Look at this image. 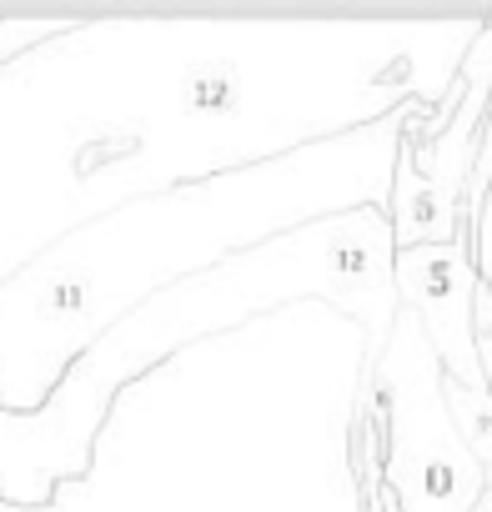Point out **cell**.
Returning a JSON list of instances; mask_svg holds the SVG:
<instances>
[{
	"label": "cell",
	"instance_id": "12",
	"mask_svg": "<svg viewBox=\"0 0 492 512\" xmlns=\"http://www.w3.org/2000/svg\"><path fill=\"white\" fill-rule=\"evenodd\" d=\"M487 487H492V467H487Z\"/></svg>",
	"mask_w": 492,
	"mask_h": 512
},
{
	"label": "cell",
	"instance_id": "6",
	"mask_svg": "<svg viewBox=\"0 0 492 512\" xmlns=\"http://www.w3.org/2000/svg\"><path fill=\"white\" fill-rule=\"evenodd\" d=\"M347 462H352V482H357V502L362 512H402V497L387 477V447H382V427L372 422L367 407L352 402V432H347Z\"/></svg>",
	"mask_w": 492,
	"mask_h": 512
},
{
	"label": "cell",
	"instance_id": "9",
	"mask_svg": "<svg viewBox=\"0 0 492 512\" xmlns=\"http://www.w3.org/2000/svg\"><path fill=\"white\" fill-rule=\"evenodd\" d=\"M472 256H477L482 287L492 292V191H487V201H482V211H477V221H472Z\"/></svg>",
	"mask_w": 492,
	"mask_h": 512
},
{
	"label": "cell",
	"instance_id": "11",
	"mask_svg": "<svg viewBox=\"0 0 492 512\" xmlns=\"http://www.w3.org/2000/svg\"><path fill=\"white\" fill-rule=\"evenodd\" d=\"M472 512H492V487H487V492H482V502H477V507H472Z\"/></svg>",
	"mask_w": 492,
	"mask_h": 512
},
{
	"label": "cell",
	"instance_id": "8",
	"mask_svg": "<svg viewBox=\"0 0 492 512\" xmlns=\"http://www.w3.org/2000/svg\"><path fill=\"white\" fill-rule=\"evenodd\" d=\"M66 31H76V26L71 21H0V66L56 41V36H66Z\"/></svg>",
	"mask_w": 492,
	"mask_h": 512
},
{
	"label": "cell",
	"instance_id": "10",
	"mask_svg": "<svg viewBox=\"0 0 492 512\" xmlns=\"http://www.w3.org/2000/svg\"><path fill=\"white\" fill-rule=\"evenodd\" d=\"M487 191H492V116H487V136H482V156H477V171H472V186H467V221H477V211H482V201H487Z\"/></svg>",
	"mask_w": 492,
	"mask_h": 512
},
{
	"label": "cell",
	"instance_id": "2",
	"mask_svg": "<svg viewBox=\"0 0 492 512\" xmlns=\"http://www.w3.org/2000/svg\"><path fill=\"white\" fill-rule=\"evenodd\" d=\"M352 146L357 141L327 136L272 161H241L231 171L171 186L161 196H131L41 246L21 272L0 282V407L41 412L96 337L141 307V277H151V292H161L181 277L211 272L241 246L327 216L302 196L307 186H342V151ZM382 166L397 161L357 171Z\"/></svg>",
	"mask_w": 492,
	"mask_h": 512
},
{
	"label": "cell",
	"instance_id": "3",
	"mask_svg": "<svg viewBox=\"0 0 492 512\" xmlns=\"http://www.w3.org/2000/svg\"><path fill=\"white\" fill-rule=\"evenodd\" d=\"M357 407L372 412L387 447V477L402 512H472L487 492V467L462 442L447 407V372L417 312L402 307L382 362L362 377Z\"/></svg>",
	"mask_w": 492,
	"mask_h": 512
},
{
	"label": "cell",
	"instance_id": "5",
	"mask_svg": "<svg viewBox=\"0 0 492 512\" xmlns=\"http://www.w3.org/2000/svg\"><path fill=\"white\" fill-rule=\"evenodd\" d=\"M477 292L482 277L472 256V226H462L457 241L397 251V297L422 317L442 372L472 392H492L477 357Z\"/></svg>",
	"mask_w": 492,
	"mask_h": 512
},
{
	"label": "cell",
	"instance_id": "1",
	"mask_svg": "<svg viewBox=\"0 0 492 512\" xmlns=\"http://www.w3.org/2000/svg\"><path fill=\"white\" fill-rule=\"evenodd\" d=\"M292 302H327L362 322V377L382 362L402 317L397 297V236L382 201L302 221L257 246L231 251L211 272L181 277L126 312L66 372L41 412L0 407V502L46 512L61 482H81L96 462L101 422L116 397L181 347L236 332Z\"/></svg>",
	"mask_w": 492,
	"mask_h": 512
},
{
	"label": "cell",
	"instance_id": "4",
	"mask_svg": "<svg viewBox=\"0 0 492 512\" xmlns=\"http://www.w3.org/2000/svg\"><path fill=\"white\" fill-rule=\"evenodd\" d=\"M487 116H492V21L472 41L437 116L417 106L402 131L392 201H387L397 251L442 246V241H457L462 226H472L462 206H467V186L482 156Z\"/></svg>",
	"mask_w": 492,
	"mask_h": 512
},
{
	"label": "cell",
	"instance_id": "7",
	"mask_svg": "<svg viewBox=\"0 0 492 512\" xmlns=\"http://www.w3.org/2000/svg\"><path fill=\"white\" fill-rule=\"evenodd\" d=\"M447 407H452V422H457L462 442L472 447V457L482 467H492V392H472L447 377Z\"/></svg>",
	"mask_w": 492,
	"mask_h": 512
}]
</instances>
